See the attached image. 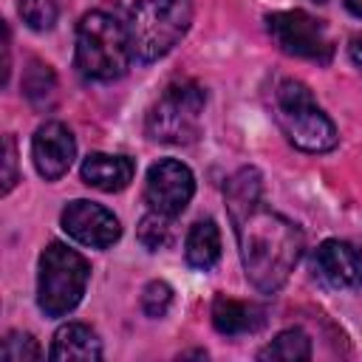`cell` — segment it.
I'll list each match as a JSON object with an SVG mask.
<instances>
[{
    "instance_id": "6da1fadb",
    "label": "cell",
    "mask_w": 362,
    "mask_h": 362,
    "mask_svg": "<svg viewBox=\"0 0 362 362\" xmlns=\"http://www.w3.org/2000/svg\"><path fill=\"white\" fill-rule=\"evenodd\" d=\"M223 195L246 280L263 294L280 291L305 249L300 226L263 204V184L255 167L238 170L226 181Z\"/></svg>"
},
{
    "instance_id": "7a4b0ae2",
    "label": "cell",
    "mask_w": 362,
    "mask_h": 362,
    "mask_svg": "<svg viewBox=\"0 0 362 362\" xmlns=\"http://www.w3.org/2000/svg\"><path fill=\"white\" fill-rule=\"evenodd\" d=\"M133 59L127 25L107 11H90L76 25L74 65L90 82H113L127 74Z\"/></svg>"
},
{
    "instance_id": "3957f363",
    "label": "cell",
    "mask_w": 362,
    "mask_h": 362,
    "mask_svg": "<svg viewBox=\"0 0 362 362\" xmlns=\"http://www.w3.org/2000/svg\"><path fill=\"white\" fill-rule=\"evenodd\" d=\"M272 113L286 139L305 153H328L337 147L339 133L325 110L314 102L308 85L300 79H277L272 88Z\"/></svg>"
},
{
    "instance_id": "277c9868",
    "label": "cell",
    "mask_w": 362,
    "mask_h": 362,
    "mask_svg": "<svg viewBox=\"0 0 362 362\" xmlns=\"http://www.w3.org/2000/svg\"><path fill=\"white\" fill-rule=\"evenodd\" d=\"M192 25V0H139L130 8L127 40L136 62L167 57Z\"/></svg>"
},
{
    "instance_id": "5b68a950",
    "label": "cell",
    "mask_w": 362,
    "mask_h": 362,
    "mask_svg": "<svg viewBox=\"0 0 362 362\" xmlns=\"http://www.w3.org/2000/svg\"><path fill=\"white\" fill-rule=\"evenodd\" d=\"M88 277H90V266L76 249L59 240L48 243L40 255V274H37V303L42 314L48 317L71 314L85 294Z\"/></svg>"
},
{
    "instance_id": "8992f818",
    "label": "cell",
    "mask_w": 362,
    "mask_h": 362,
    "mask_svg": "<svg viewBox=\"0 0 362 362\" xmlns=\"http://www.w3.org/2000/svg\"><path fill=\"white\" fill-rule=\"evenodd\" d=\"M204 107L206 90L198 82H175L158 96V102L147 113V136L161 144H187L201 130Z\"/></svg>"
},
{
    "instance_id": "52a82bcc",
    "label": "cell",
    "mask_w": 362,
    "mask_h": 362,
    "mask_svg": "<svg viewBox=\"0 0 362 362\" xmlns=\"http://www.w3.org/2000/svg\"><path fill=\"white\" fill-rule=\"evenodd\" d=\"M266 31L274 45L297 59H308L317 65H328L334 57V42L322 25V20L311 17L308 11H274L266 17Z\"/></svg>"
},
{
    "instance_id": "ba28073f",
    "label": "cell",
    "mask_w": 362,
    "mask_h": 362,
    "mask_svg": "<svg viewBox=\"0 0 362 362\" xmlns=\"http://www.w3.org/2000/svg\"><path fill=\"white\" fill-rule=\"evenodd\" d=\"M192 195H195V175L187 164H181L175 158H161L147 170L144 198H147L150 209L175 218L187 209Z\"/></svg>"
},
{
    "instance_id": "9c48e42d",
    "label": "cell",
    "mask_w": 362,
    "mask_h": 362,
    "mask_svg": "<svg viewBox=\"0 0 362 362\" xmlns=\"http://www.w3.org/2000/svg\"><path fill=\"white\" fill-rule=\"evenodd\" d=\"M59 221H62V229L68 232V238H74L76 243L90 246V249H107L122 235L119 218L110 209H105L102 204L85 201V198L71 201L62 209Z\"/></svg>"
},
{
    "instance_id": "30bf717a",
    "label": "cell",
    "mask_w": 362,
    "mask_h": 362,
    "mask_svg": "<svg viewBox=\"0 0 362 362\" xmlns=\"http://www.w3.org/2000/svg\"><path fill=\"white\" fill-rule=\"evenodd\" d=\"M311 269L325 283L328 288L348 291V288H362V249L348 243V240H322L314 249Z\"/></svg>"
},
{
    "instance_id": "8fae6325",
    "label": "cell",
    "mask_w": 362,
    "mask_h": 362,
    "mask_svg": "<svg viewBox=\"0 0 362 362\" xmlns=\"http://www.w3.org/2000/svg\"><path fill=\"white\" fill-rule=\"evenodd\" d=\"M74 156H76V141L62 122H45L42 127H37L31 139V158L45 181L62 178L71 170Z\"/></svg>"
},
{
    "instance_id": "7c38bea8",
    "label": "cell",
    "mask_w": 362,
    "mask_h": 362,
    "mask_svg": "<svg viewBox=\"0 0 362 362\" xmlns=\"http://www.w3.org/2000/svg\"><path fill=\"white\" fill-rule=\"evenodd\" d=\"M136 164L127 156L110 153H90L82 161V181L99 192H119L133 181Z\"/></svg>"
},
{
    "instance_id": "4fadbf2b",
    "label": "cell",
    "mask_w": 362,
    "mask_h": 362,
    "mask_svg": "<svg viewBox=\"0 0 362 362\" xmlns=\"http://www.w3.org/2000/svg\"><path fill=\"white\" fill-rule=\"evenodd\" d=\"M51 359L57 362H96L102 359V339L85 322H68L54 334Z\"/></svg>"
},
{
    "instance_id": "5bb4252c",
    "label": "cell",
    "mask_w": 362,
    "mask_h": 362,
    "mask_svg": "<svg viewBox=\"0 0 362 362\" xmlns=\"http://www.w3.org/2000/svg\"><path fill=\"white\" fill-rule=\"evenodd\" d=\"M212 325L223 337L255 334L263 325V311L252 303H240V300H232L226 294H218L212 303Z\"/></svg>"
},
{
    "instance_id": "9a60e30c",
    "label": "cell",
    "mask_w": 362,
    "mask_h": 362,
    "mask_svg": "<svg viewBox=\"0 0 362 362\" xmlns=\"http://www.w3.org/2000/svg\"><path fill=\"white\" fill-rule=\"evenodd\" d=\"M184 257L198 272H209L218 263V257H221V229L212 218H204L189 229L187 243H184Z\"/></svg>"
},
{
    "instance_id": "2e32d148",
    "label": "cell",
    "mask_w": 362,
    "mask_h": 362,
    "mask_svg": "<svg viewBox=\"0 0 362 362\" xmlns=\"http://www.w3.org/2000/svg\"><path fill=\"white\" fill-rule=\"evenodd\" d=\"M311 356V339L300 328L280 331L266 348L257 351V359H280V362H303Z\"/></svg>"
},
{
    "instance_id": "e0dca14e",
    "label": "cell",
    "mask_w": 362,
    "mask_h": 362,
    "mask_svg": "<svg viewBox=\"0 0 362 362\" xmlns=\"http://www.w3.org/2000/svg\"><path fill=\"white\" fill-rule=\"evenodd\" d=\"M139 240L156 252V249H164L170 240H173V218L170 215H161L156 209H150L141 221H139Z\"/></svg>"
},
{
    "instance_id": "ac0fdd59",
    "label": "cell",
    "mask_w": 362,
    "mask_h": 362,
    "mask_svg": "<svg viewBox=\"0 0 362 362\" xmlns=\"http://www.w3.org/2000/svg\"><path fill=\"white\" fill-rule=\"evenodd\" d=\"M57 14H59L57 0H20V17L34 31L51 28L57 23Z\"/></svg>"
},
{
    "instance_id": "d6986e66",
    "label": "cell",
    "mask_w": 362,
    "mask_h": 362,
    "mask_svg": "<svg viewBox=\"0 0 362 362\" xmlns=\"http://www.w3.org/2000/svg\"><path fill=\"white\" fill-rule=\"evenodd\" d=\"M42 356L37 339L31 334H20V331H11L6 339H3V348H0V359L6 362H37Z\"/></svg>"
},
{
    "instance_id": "ffe728a7",
    "label": "cell",
    "mask_w": 362,
    "mask_h": 362,
    "mask_svg": "<svg viewBox=\"0 0 362 362\" xmlns=\"http://www.w3.org/2000/svg\"><path fill=\"white\" fill-rule=\"evenodd\" d=\"M54 88H57V82H54L51 68L34 59L31 68H28V74H25V79H23V90H25V96H28L34 105H42L45 96L54 93Z\"/></svg>"
},
{
    "instance_id": "44dd1931",
    "label": "cell",
    "mask_w": 362,
    "mask_h": 362,
    "mask_svg": "<svg viewBox=\"0 0 362 362\" xmlns=\"http://www.w3.org/2000/svg\"><path fill=\"white\" fill-rule=\"evenodd\" d=\"M170 305H173V288L164 280H153V283L144 286L141 308H144L147 317H164Z\"/></svg>"
},
{
    "instance_id": "7402d4cb",
    "label": "cell",
    "mask_w": 362,
    "mask_h": 362,
    "mask_svg": "<svg viewBox=\"0 0 362 362\" xmlns=\"http://www.w3.org/2000/svg\"><path fill=\"white\" fill-rule=\"evenodd\" d=\"M3 147H6V173H3V195L11 192V187L17 184V147H14V139L6 136L3 139Z\"/></svg>"
},
{
    "instance_id": "603a6c76",
    "label": "cell",
    "mask_w": 362,
    "mask_h": 362,
    "mask_svg": "<svg viewBox=\"0 0 362 362\" xmlns=\"http://www.w3.org/2000/svg\"><path fill=\"white\" fill-rule=\"evenodd\" d=\"M348 57H351V62L356 65V71L362 74V34H354V37H351V42H348Z\"/></svg>"
},
{
    "instance_id": "cb8c5ba5",
    "label": "cell",
    "mask_w": 362,
    "mask_h": 362,
    "mask_svg": "<svg viewBox=\"0 0 362 362\" xmlns=\"http://www.w3.org/2000/svg\"><path fill=\"white\" fill-rule=\"evenodd\" d=\"M342 3H345V8H348L354 17L362 20V0H342Z\"/></svg>"
}]
</instances>
